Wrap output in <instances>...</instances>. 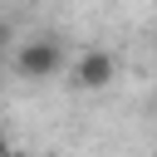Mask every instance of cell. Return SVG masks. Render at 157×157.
<instances>
[{
  "label": "cell",
  "instance_id": "1",
  "mask_svg": "<svg viewBox=\"0 0 157 157\" xmlns=\"http://www.w3.org/2000/svg\"><path fill=\"white\" fill-rule=\"evenodd\" d=\"M59 69H64V44H59L54 34H34V39H25V44L15 49V74L29 78V83L54 78Z\"/></svg>",
  "mask_w": 157,
  "mask_h": 157
},
{
  "label": "cell",
  "instance_id": "3",
  "mask_svg": "<svg viewBox=\"0 0 157 157\" xmlns=\"http://www.w3.org/2000/svg\"><path fill=\"white\" fill-rule=\"evenodd\" d=\"M10 49H15V29H10V25H5V20H0V59H5V54H10Z\"/></svg>",
  "mask_w": 157,
  "mask_h": 157
},
{
  "label": "cell",
  "instance_id": "2",
  "mask_svg": "<svg viewBox=\"0 0 157 157\" xmlns=\"http://www.w3.org/2000/svg\"><path fill=\"white\" fill-rule=\"evenodd\" d=\"M113 78H118V59H113L108 49H88V54L74 59V88L98 93V88H108Z\"/></svg>",
  "mask_w": 157,
  "mask_h": 157
},
{
  "label": "cell",
  "instance_id": "5",
  "mask_svg": "<svg viewBox=\"0 0 157 157\" xmlns=\"http://www.w3.org/2000/svg\"><path fill=\"white\" fill-rule=\"evenodd\" d=\"M152 5H157V0H152Z\"/></svg>",
  "mask_w": 157,
  "mask_h": 157
},
{
  "label": "cell",
  "instance_id": "4",
  "mask_svg": "<svg viewBox=\"0 0 157 157\" xmlns=\"http://www.w3.org/2000/svg\"><path fill=\"white\" fill-rule=\"evenodd\" d=\"M0 69H5V59H0Z\"/></svg>",
  "mask_w": 157,
  "mask_h": 157
},
{
  "label": "cell",
  "instance_id": "6",
  "mask_svg": "<svg viewBox=\"0 0 157 157\" xmlns=\"http://www.w3.org/2000/svg\"><path fill=\"white\" fill-rule=\"evenodd\" d=\"M152 157H157V152H152Z\"/></svg>",
  "mask_w": 157,
  "mask_h": 157
}]
</instances>
